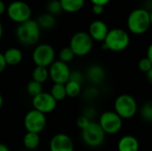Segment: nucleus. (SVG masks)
Here are the masks:
<instances>
[{"label":"nucleus","instance_id":"obj_1","mask_svg":"<svg viewBox=\"0 0 152 151\" xmlns=\"http://www.w3.org/2000/svg\"><path fill=\"white\" fill-rule=\"evenodd\" d=\"M151 24V12L143 8L132 11L127 18V28L134 35H142L148 31Z\"/></svg>","mask_w":152,"mask_h":151},{"label":"nucleus","instance_id":"obj_2","mask_svg":"<svg viewBox=\"0 0 152 151\" xmlns=\"http://www.w3.org/2000/svg\"><path fill=\"white\" fill-rule=\"evenodd\" d=\"M130 44V36L128 33L122 28L110 29L102 44L104 50L115 53L125 51Z\"/></svg>","mask_w":152,"mask_h":151},{"label":"nucleus","instance_id":"obj_3","mask_svg":"<svg viewBox=\"0 0 152 151\" xmlns=\"http://www.w3.org/2000/svg\"><path fill=\"white\" fill-rule=\"evenodd\" d=\"M16 36L19 42L23 45H34L39 40L40 28L36 20L30 19L19 24L16 28Z\"/></svg>","mask_w":152,"mask_h":151},{"label":"nucleus","instance_id":"obj_4","mask_svg":"<svg viewBox=\"0 0 152 151\" xmlns=\"http://www.w3.org/2000/svg\"><path fill=\"white\" fill-rule=\"evenodd\" d=\"M138 110L136 100L130 94L123 93L118 95L114 101V111L122 119L134 117Z\"/></svg>","mask_w":152,"mask_h":151},{"label":"nucleus","instance_id":"obj_5","mask_svg":"<svg viewBox=\"0 0 152 151\" xmlns=\"http://www.w3.org/2000/svg\"><path fill=\"white\" fill-rule=\"evenodd\" d=\"M94 44V40L86 31L75 33L69 41V48L75 56L83 57L90 53Z\"/></svg>","mask_w":152,"mask_h":151},{"label":"nucleus","instance_id":"obj_6","mask_svg":"<svg viewBox=\"0 0 152 151\" xmlns=\"http://www.w3.org/2000/svg\"><path fill=\"white\" fill-rule=\"evenodd\" d=\"M105 133L101 128L98 122L91 121L90 124L81 130V137L84 143L91 148H98L105 141Z\"/></svg>","mask_w":152,"mask_h":151},{"label":"nucleus","instance_id":"obj_7","mask_svg":"<svg viewBox=\"0 0 152 151\" xmlns=\"http://www.w3.org/2000/svg\"><path fill=\"white\" fill-rule=\"evenodd\" d=\"M98 124L105 134H116L122 129L123 119L115 111L109 110L100 116Z\"/></svg>","mask_w":152,"mask_h":151},{"label":"nucleus","instance_id":"obj_8","mask_svg":"<svg viewBox=\"0 0 152 151\" xmlns=\"http://www.w3.org/2000/svg\"><path fill=\"white\" fill-rule=\"evenodd\" d=\"M32 60L36 66L48 68L55 61L54 48L49 44H38L33 51Z\"/></svg>","mask_w":152,"mask_h":151},{"label":"nucleus","instance_id":"obj_9","mask_svg":"<svg viewBox=\"0 0 152 151\" xmlns=\"http://www.w3.org/2000/svg\"><path fill=\"white\" fill-rule=\"evenodd\" d=\"M6 12L8 17L16 23H22L31 17V8L30 6L23 1H13L6 8Z\"/></svg>","mask_w":152,"mask_h":151},{"label":"nucleus","instance_id":"obj_10","mask_svg":"<svg viewBox=\"0 0 152 151\" xmlns=\"http://www.w3.org/2000/svg\"><path fill=\"white\" fill-rule=\"evenodd\" d=\"M46 116L36 109L29 110L24 117L23 124L27 132L40 133L46 126Z\"/></svg>","mask_w":152,"mask_h":151},{"label":"nucleus","instance_id":"obj_11","mask_svg":"<svg viewBox=\"0 0 152 151\" xmlns=\"http://www.w3.org/2000/svg\"><path fill=\"white\" fill-rule=\"evenodd\" d=\"M70 71L69 65L60 61H54L48 67L49 78L53 84L65 85L69 79Z\"/></svg>","mask_w":152,"mask_h":151},{"label":"nucleus","instance_id":"obj_12","mask_svg":"<svg viewBox=\"0 0 152 151\" xmlns=\"http://www.w3.org/2000/svg\"><path fill=\"white\" fill-rule=\"evenodd\" d=\"M33 109L46 115L53 112L57 106V101L53 98L50 93L42 92L32 98Z\"/></svg>","mask_w":152,"mask_h":151},{"label":"nucleus","instance_id":"obj_13","mask_svg":"<svg viewBox=\"0 0 152 151\" xmlns=\"http://www.w3.org/2000/svg\"><path fill=\"white\" fill-rule=\"evenodd\" d=\"M74 142L70 136L66 133H57L53 135L49 143L50 151H74Z\"/></svg>","mask_w":152,"mask_h":151},{"label":"nucleus","instance_id":"obj_14","mask_svg":"<svg viewBox=\"0 0 152 151\" xmlns=\"http://www.w3.org/2000/svg\"><path fill=\"white\" fill-rule=\"evenodd\" d=\"M109 30L110 29L104 21L96 20L90 24L87 33L93 40H95L97 42H103Z\"/></svg>","mask_w":152,"mask_h":151},{"label":"nucleus","instance_id":"obj_15","mask_svg":"<svg viewBox=\"0 0 152 151\" xmlns=\"http://www.w3.org/2000/svg\"><path fill=\"white\" fill-rule=\"evenodd\" d=\"M140 143L136 137L127 134L121 137L118 142V151H139Z\"/></svg>","mask_w":152,"mask_h":151},{"label":"nucleus","instance_id":"obj_16","mask_svg":"<svg viewBox=\"0 0 152 151\" xmlns=\"http://www.w3.org/2000/svg\"><path fill=\"white\" fill-rule=\"evenodd\" d=\"M86 76L92 84L100 85L105 78V70L100 65H93L87 69Z\"/></svg>","mask_w":152,"mask_h":151},{"label":"nucleus","instance_id":"obj_17","mask_svg":"<svg viewBox=\"0 0 152 151\" xmlns=\"http://www.w3.org/2000/svg\"><path fill=\"white\" fill-rule=\"evenodd\" d=\"M3 55H4L6 65H10V66H16L20 64L23 59L22 52L16 47L8 48L3 53Z\"/></svg>","mask_w":152,"mask_h":151},{"label":"nucleus","instance_id":"obj_18","mask_svg":"<svg viewBox=\"0 0 152 151\" xmlns=\"http://www.w3.org/2000/svg\"><path fill=\"white\" fill-rule=\"evenodd\" d=\"M61 10L69 13L77 12L80 11L84 4L85 0H59Z\"/></svg>","mask_w":152,"mask_h":151},{"label":"nucleus","instance_id":"obj_19","mask_svg":"<svg viewBox=\"0 0 152 151\" xmlns=\"http://www.w3.org/2000/svg\"><path fill=\"white\" fill-rule=\"evenodd\" d=\"M40 144V136L38 133L27 132L23 137V145L28 150H36Z\"/></svg>","mask_w":152,"mask_h":151},{"label":"nucleus","instance_id":"obj_20","mask_svg":"<svg viewBox=\"0 0 152 151\" xmlns=\"http://www.w3.org/2000/svg\"><path fill=\"white\" fill-rule=\"evenodd\" d=\"M49 78V73H48V68L45 67H38L36 66L32 72V80L36 81L39 84H43L47 81Z\"/></svg>","mask_w":152,"mask_h":151},{"label":"nucleus","instance_id":"obj_21","mask_svg":"<svg viewBox=\"0 0 152 151\" xmlns=\"http://www.w3.org/2000/svg\"><path fill=\"white\" fill-rule=\"evenodd\" d=\"M37 23L38 24L39 28H45V29H50L54 27L55 25V19L54 16L50 14V13H43L41 14L37 20H36Z\"/></svg>","mask_w":152,"mask_h":151},{"label":"nucleus","instance_id":"obj_22","mask_svg":"<svg viewBox=\"0 0 152 151\" xmlns=\"http://www.w3.org/2000/svg\"><path fill=\"white\" fill-rule=\"evenodd\" d=\"M50 94L53 96V98L58 102L63 101L66 97V90H65V85L62 84H53V85L51 88Z\"/></svg>","mask_w":152,"mask_h":151},{"label":"nucleus","instance_id":"obj_23","mask_svg":"<svg viewBox=\"0 0 152 151\" xmlns=\"http://www.w3.org/2000/svg\"><path fill=\"white\" fill-rule=\"evenodd\" d=\"M65 90H66V94L67 96L70 98H76L81 93V84L69 80L65 84Z\"/></svg>","mask_w":152,"mask_h":151},{"label":"nucleus","instance_id":"obj_24","mask_svg":"<svg viewBox=\"0 0 152 151\" xmlns=\"http://www.w3.org/2000/svg\"><path fill=\"white\" fill-rule=\"evenodd\" d=\"M27 93L29 96H31L32 98L37 96V94H39L40 93L43 92V87H42V85L36 82V81H33L31 80L30 82L28 83L27 85Z\"/></svg>","mask_w":152,"mask_h":151},{"label":"nucleus","instance_id":"obj_25","mask_svg":"<svg viewBox=\"0 0 152 151\" xmlns=\"http://www.w3.org/2000/svg\"><path fill=\"white\" fill-rule=\"evenodd\" d=\"M74 58H75V55L69 46L62 48L59 53V61L66 64L70 62Z\"/></svg>","mask_w":152,"mask_h":151},{"label":"nucleus","instance_id":"obj_26","mask_svg":"<svg viewBox=\"0 0 152 151\" xmlns=\"http://www.w3.org/2000/svg\"><path fill=\"white\" fill-rule=\"evenodd\" d=\"M142 118L146 122H151L152 120V104L151 101L146 102L141 109L140 111Z\"/></svg>","mask_w":152,"mask_h":151},{"label":"nucleus","instance_id":"obj_27","mask_svg":"<svg viewBox=\"0 0 152 151\" xmlns=\"http://www.w3.org/2000/svg\"><path fill=\"white\" fill-rule=\"evenodd\" d=\"M46 8H47L48 13H50L52 15L58 14L59 12H61L62 11L59 0H51L47 4V7Z\"/></svg>","mask_w":152,"mask_h":151},{"label":"nucleus","instance_id":"obj_28","mask_svg":"<svg viewBox=\"0 0 152 151\" xmlns=\"http://www.w3.org/2000/svg\"><path fill=\"white\" fill-rule=\"evenodd\" d=\"M138 68H139V69L142 72L147 74L148 72H150L151 70H152V61L149 60L146 57L142 58L139 61V63H138Z\"/></svg>","mask_w":152,"mask_h":151},{"label":"nucleus","instance_id":"obj_29","mask_svg":"<svg viewBox=\"0 0 152 151\" xmlns=\"http://www.w3.org/2000/svg\"><path fill=\"white\" fill-rule=\"evenodd\" d=\"M90 122H91L90 119H88L86 117L82 115V116L78 117V118L77 119V125L80 130H83L90 124Z\"/></svg>","mask_w":152,"mask_h":151},{"label":"nucleus","instance_id":"obj_30","mask_svg":"<svg viewBox=\"0 0 152 151\" xmlns=\"http://www.w3.org/2000/svg\"><path fill=\"white\" fill-rule=\"evenodd\" d=\"M69 80H71V81H75V82H77L79 84L82 83L83 81V76L82 74L77 71V70H75V71H70V75H69Z\"/></svg>","mask_w":152,"mask_h":151},{"label":"nucleus","instance_id":"obj_31","mask_svg":"<svg viewBox=\"0 0 152 151\" xmlns=\"http://www.w3.org/2000/svg\"><path fill=\"white\" fill-rule=\"evenodd\" d=\"M92 11H93L94 14H95V15H101V14H102V12L104 11V6L98 5V4H93Z\"/></svg>","mask_w":152,"mask_h":151},{"label":"nucleus","instance_id":"obj_32","mask_svg":"<svg viewBox=\"0 0 152 151\" xmlns=\"http://www.w3.org/2000/svg\"><path fill=\"white\" fill-rule=\"evenodd\" d=\"M6 63H5V61H4V55L3 53L0 52V73H2L5 68H6Z\"/></svg>","mask_w":152,"mask_h":151},{"label":"nucleus","instance_id":"obj_33","mask_svg":"<svg viewBox=\"0 0 152 151\" xmlns=\"http://www.w3.org/2000/svg\"><path fill=\"white\" fill-rule=\"evenodd\" d=\"M93 4H98V5H102L105 6L110 0H90Z\"/></svg>","mask_w":152,"mask_h":151},{"label":"nucleus","instance_id":"obj_34","mask_svg":"<svg viewBox=\"0 0 152 151\" xmlns=\"http://www.w3.org/2000/svg\"><path fill=\"white\" fill-rule=\"evenodd\" d=\"M5 11H6V7H5L4 3L3 0H0V15H2Z\"/></svg>","mask_w":152,"mask_h":151},{"label":"nucleus","instance_id":"obj_35","mask_svg":"<svg viewBox=\"0 0 152 151\" xmlns=\"http://www.w3.org/2000/svg\"><path fill=\"white\" fill-rule=\"evenodd\" d=\"M146 58H148L149 60L152 61V45L151 44L148 48V53H147V56Z\"/></svg>","mask_w":152,"mask_h":151},{"label":"nucleus","instance_id":"obj_36","mask_svg":"<svg viewBox=\"0 0 152 151\" xmlns=\"http://www.w3.org/2000/svg\"><path fill=\"white\" fill-rule=\"evenodd\" d=\"M0 151H10V150H9V148L6 145H4V143L0 142Z\"/></svg>","mask_w":152,"mask_h":151},{"label":"nucleus","instance_id":"obj_37","mask_svg":"<svg viewBox=\"0 0 152 151\" xmlns=\"http://www.w3.org/2000/svg\"><path fill=\"white\" fill-rule=\"evenodd\" d=\"M3 33H4V28H3L2 23L0 22V39H1L2 36H3Z\"/></svg>","mask_w":152,"mask_h":151},{"label":"nucleus","instance_id":"obj_38","mask_svg":"<svg viewBox=\"0 0 152 151\" xmlns=\"http://www.w3.org/2000/svg\"><path fill=\"white\" fill-rule=\"evenodd\" d=\"M3 104H4V99H3V96H2L1 93H0V109L2 108Z\"/></svg>","mask_w":152,"mask_h":151}]
</instances>
